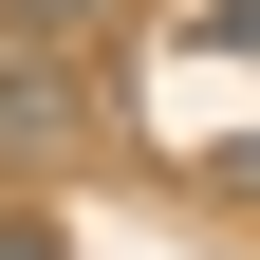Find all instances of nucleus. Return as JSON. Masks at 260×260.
Segmentation results:
<instances>
[{
	"label": "nucleus",
	"mask_w": 260,
	"mask_h": 260,
	"mask_svg": "<svg viewBox=\"0 0 260 260\" xmlns=\"http://www.w3.org/2000/svg\"><path fill=\"white\" fill-rule=\"evenodd\" d=\"M0 19H56V38H93V19H149V0H0Z\"/></svg>",
	"instance_id": "nucleus-2"
},
{
	"label": "nucleus",
	"mask_w": 260,
	"mask_h": 260,
	"mask_svg": "<svg viewBox=\"0 0 260 260\" xmlns=\"http://www.w3.org/2000/svg\"><path fill=\"white\" fill-rule=\"evenodd\" d=\"M0 149H19V168L75 149V38H56V19H0Z\"/></svg>",
	"instance_id": "nucleus-1"
},
{
	"label": "nucleus",
	"mask_w": 260,
	"mask_h": 260,
	"mask_svg": "<svg viewBox=\"0 0 260 260\" xmlns=\"http://www.w3.org/2000/svg\"><path fill=\"white\" fill-rule=\"evenodd\" d=\"M223 186H242V205H260V130H242V149H223Z\"/></svg>",
	"instance_id": "nucleus-3"
}]
</instances>
